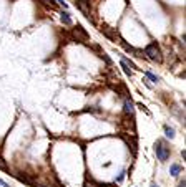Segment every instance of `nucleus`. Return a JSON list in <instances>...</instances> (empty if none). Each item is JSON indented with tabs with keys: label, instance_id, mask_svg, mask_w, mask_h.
Segmentation results:
<instances>
[{
	"label": "nucleus",
	"instance_id": "nucleus-10",
	"mask_svg": "<svg viewBox=\"0 0 186 187\" xmlns=\"http://www.w3.org/2000/svg\"><path fill=\"white\" fill-rule=\"evenodd\" d=\"M85 187H98V184L97 182H93V179H86V182H85Z\"/></svg>",
	"mask_w": 186,
	"mask_h": 187
},
{
	"label": "nucleus",
	"instance_id": "nucleus-9",
	"mask_svg": "<svg viewBox=\"0 0 186 187\" xmlns=\"http://www.w3.org/2000/svg\"><path fill=\"white\" fill-rule=\"evenodd\" d=\"M145 75H146V78H150L153 83H158V81H160V78H158L156 75H153L151 71H145Z\"/></svg>",
	"mask_w": 186,
	"mask_h": 187
},
{
	"label": "nucleus",
	"instance_id": "nucleus-6",
	"mask_svg": "<svg viewBox=\"0 0 186 187\" xmlns=\"http://www.w3.org/2000/svg\"><path fill=\"white\" fill-rule=\"evenodd\" d=\"M125 114H133V103L131 99H125Z\"/></svg>",
	"mask_w": 186,
	"mask_h": 187
},
{
	"label": "nucleus",
	"instance_id": "nucleus-3",
	"mask_svg": "<svg viewBox=\"0 0 186 187\" xmlns=\"http://www.w3.org/2000/svg\"><path fill=\"white\" fill-rule=\"evenodd\" d=\"M72 38L75 40V42H88L90 35L85 32V28H83L82 25H76L75 28L72 30Z\"/></svg>",
	"mask_w": 186,
	"mask_h": 187
},
{
	"label": "nucleus",
	"instance_id": "nucleus-13",
	"mask_svg": "<svg viewBox=\"0 0 186 187\" xmlns=\"http://www.w3.org/2000/svg\"><path fill=\"white\" fill-rule=\"evenodd\" d=\"M98 187H116L115 184H98Z\"/></svg>",
	"mask_w": 186,
	"mask_h": 187
},
{
	"label": "nucleus",
	"instance_id": "nucleus-8",
	"mask_svg": "<svg viewBox=\"0 0 186 187\" xmlns=\"http://www.w3.org/2000/svg\"><path fill=\"white\" fill-rule=\"evenodd\" d=\"M122 68H123V71H125L128 76H131V75H133V71L130 70V66L126 65V61H125V60H122Z\"/></svg>",
	"mask_w": 186,
	"mask_h": 187
},
{
	"label": "nucleus",
	"instance_id": "nucleus-5",
	"mask_svg": "<svg viewBox=\"0 0 186 187\" xmlns=\"http://www.w3.org/2000/svg\"><path fill=\"white\" fill-rule=\"evenodd\" d=\"M60 18H62V22H63L65 25H72V18H70V13H68V12H62Z\"/></svg>",
	"mask_w": 186,
	"mask_h": 187
},
{
	"label": "nucleus",
	"instance_id": "nucleus-2",
	"mask_svg": "<svg viewBox=\"0 0 186 187\" xmlns=\"http://www.w3.org/2000/svg\"><path fill=\"white\" fill-rule=\"evenodd\" d=\"M145 55H146V56L150 58V60L158 61V63H160V61L163 60V56H161V51H160V48H158V45H156V43L148 45V47L145 48Z\"/></svg>",
	"mask_w": 186,
	"mask_h": 187
},
{
	"label": "nucleus",
	"instance_id": "nucleus-11",
	"mask_svg": "<svg viewBox=\"0 0 186 187\" xmlns=\"http://www.w3.org/2000/svg\"><path fill=\"white\" fill-rule=\"evenodd\" d=\"M38 2H42L45 5H50V7H55V0H38Z\"/></svg>",
	"mask_w": 186,
	"mask_h": 187
},
{
	"label": "nucleus",
	"instance_id": "nucleus-12",
	"mask_svg": "<svg viewBox=\"0 0 186 187\" xmlns=\"http://www.w3.org/2000/svg\"><path fill=\"white\" fill-rule=\"evenodd\" d=\"M125 174H126V172H125V171H123V172H122V174H120V176H118V177H116V182H122V180H123V179H125Z\"/></svg>",
	"mask_w": 186,
	"mask_h": 187
},
{
	"label": "nucleus",
	"instance_id": "nucleus-4",
	"mask_svg": "<svg viewBox=\"0 0 186 187\" xmlns=\"http://www.w3.org/2000/svg\"><path fill=\"white\" fill-rule=\"evenodd\" d=\"M179 172H181V165H179V164H171V167H170V174H171L173 177H176Z\"/></svg>",
	"mask_w": 186,
	"mask_h": 187
},
{
	"label": "nucleus",
	"instance_id": "nucleus-15",
	"mask_svg": "<svg viewBox=\"0 0 186 187\" xmlns=\"http://www.w3.org/2000/svg\"><path fill=\"white\" fill-rule=\"evenodd\" d=\"M184 186H186V180H184V179H183V180H181V182H179V184H178V187H184Z\"/></svg>",
	"mask_w": 186,
	"mask_h": 187
},
{
	"label": "nucleus",
	"instance_id": "nucleus-16",
	"mask_svg": "<svg viewBox=\"0 0 186 187\" xmlns=\"http://www.w3.org/2000/svg\"><path fill=\"white\" fill-rule=\"evenodd\" d=\"M151 187H160V186H156V184H151Z\"/></svg>",
	"mask_w": 186,
	"mask_h": 187
},
{
	"label": "nucleus",
	"instance_id": "nucleus-7",
	"mask_svg": "<svg viewBox=\"0 0 186 187\" xmlns=\"http://www.w3.org/2000/svg\"><path fill=\"white\" fill-rule=\"evenodd\" d=\"M165 136L170 137V139H173V137H175V129L170 128V126H165Z\"/></svg>",
	"mask_w": 186,
	"mask_h": 187
},
{
	"label": "nucleus",
	"instance_id": "nucleus-1",
	"mask_svg": "<svg viewBox=\"0 0 186 187\" xmlns=\"http://www.w3.org/2000/svg\"><path fill=\"white\" fill-rule=\"evenodd\" d=\"M154 152H156V157L160 159L161 162L170 157V148L165 144V141H161V139H158L156 142H154Z\"/></svg>",
	"mask_w": 186,
	"mask_h": 187
},
{
	"label": "nucleus",
	"instance_id": "nucleus-14",
	"mask_svg": "<svg viewBox=\"0 0 186 187\" xmlns=\"http://www.w3.org/2000/svg\"><path fill=\"white\" fill-rule=\"evenodd\" d=\"M55 2H58V4H60V5H63V8H68V5L65 4L63 0H55Z\"/></svg>",
	"mask_w": 186,
	"mask_h": 187
}]
</instances>
